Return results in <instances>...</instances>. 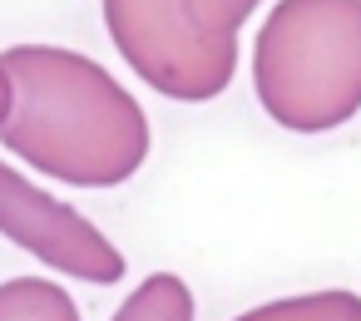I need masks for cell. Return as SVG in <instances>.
Here are the masks:
<instances>
[{
    "label": "cell",
    "mask_w": 361,
    "mask_h": 321,
    "mask_svg": "<svg viewBox=\"0 0 361 321\" xmlns=\"http://www.w3.org/2000/svg\"><path fill=\"white\" fill-rule=\"evenodd\" d=\"M0 65L11 75L0 139L35 173L75 188H119L144 168L149 119L104 65L60 45H16Z\"/></svg>",
    "instance_id": "cell-1"
},
{
    "label": "cell",
    "mask_w": 361,
    "mask_h": 321,
    "mask_svg": "<svg viewBox=\"0 0 361 321\" xmlns=\"http://www.w3.org/2000/svg\"><path fill=\"white\" fill-rule=\"evenodd\" d=\"M252 89L292 134H331L356 119L361 0H277L252 45Z\"/></svg>",
    "instance_id": "cell-2"
},
{
    "label": "cell",
    "mask_w": 361,
    "mask_h": 321,
    "mask_svg": "<svg viewBox=\"0 0 361 321\" xmlns=\"http://www.w3.org/2000/svg\"><path fill=\"white\" fill-rule=\"evenodd\" d=\"M104 20L139 80L169 99L208 104L238 70V40L208 30L188 0H104Z\"/></svg>",
    "instance_id": "cell-3"
},
{
    "label": "cell",
    "mask_w": 361,
    "mask_h": 321,
    "mask_svg": "<svg viewBox=\"0 0 361 321\" xmlns=\"http://www.w3.org/2000/svg\"><path fill=\"white\" fill-rule=\"evenodd\" d=\"M0 232L65 277H80L94 287H109L124 277V252L85 213H75L70 203H60L11 163H0Z\"/></svg>",
    "instance_id": "cell-4"
},
{
    "label": "cell",
    "mask_w": 361,
    "mask_h": 321,
    "mask_svg": "<svg viewBox=\"0 0 361 321\" xmlns=\"http://www.w3.org/2000/svg\"><path fill=\"white\" fill-rule=\"evenodd\" d=\"M0 321H80V306L45 277H11L0 282Z\"/></svg>",
    "instance_id": "cell-5"
},
{
    "label": "cell",
    "mask_w": 361,
    "mask_h": 321,
    "mask_svg": "<svg viewBox=\"0 0 361 321\" xmlns=\"http://www.w3.org/2000/svg\"><path fill=\"white\" fill-rule=\"evenodd\" d=\"M109 321H193V291L173 272H149Z\"/></svg>",
    "instance_id": "cell-6"
},
{
    "label": "cell",
    "mask_w": 361,
    "mask_h": 321,
    "mask_svg": "<svg viewBox=\"0 0 361 321\" xmlns=\"http://www.w3.org/2000/svg\"><path fill=\"white\" fill-rule=\"evenodd\" d=\"M233 321H361V296L346 287H326V291H302V296H282V301H262Z\"/></svg>",
    "instance_id": "cell-7"
},
{
    "label": "cell",
    "mask_w": 361,
    "mask_h": 321,
    "mask_svg": "<svg viewBox=\"0 0 361 321\" xmlns=\"http://www.w3.org/2000/svg\"><path fill=\"white\" fill-rule=\"evenodd\" d=\"M188 6L198 11V20H203L208 30H218V35H233V40H238V30H243V20L252 15L257 0H188Z\"/></svg>",
    "instance_id": "cell-8"
},
{
    "label": "cell",
    "mask_w": 361,
    "mask_h": 321,
    "mask_svg": "<svg viewBox=\"0 0 361 321\" xmlns=\"http://www.w3.org/2000/svg\"><path fill=\"white\" fill-rule=\"evenodd\" d=\"M11 119V75H6V65H0V124Z\"/></svg>",
    "instance_id": "cell-9"
}]
</instances>
